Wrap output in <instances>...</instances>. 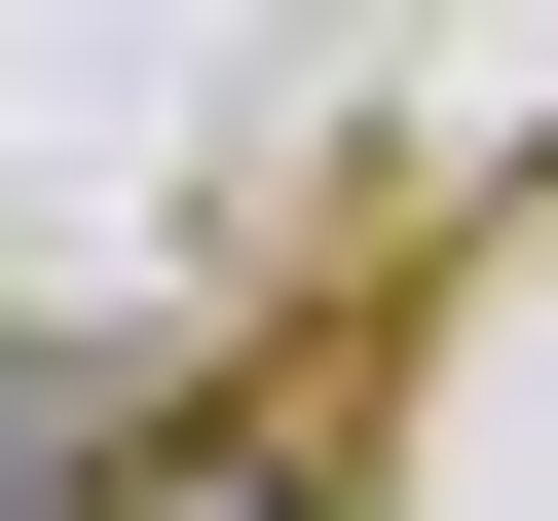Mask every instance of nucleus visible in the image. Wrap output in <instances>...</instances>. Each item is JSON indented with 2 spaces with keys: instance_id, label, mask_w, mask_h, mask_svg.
Returning <instances> with one entry per match:
<instances>
[{
  "instance_id": "nucleus-1",
  "label": "nucleus",
  "mask_w": 558,
  "mask_h": 521,
  "mask_svg": "<svg viewBox=\"0 0 558 521\" xmlns=\"http://www.w3.org/2000/svg\"><path fill=\"white\" fill-rule=\"evenodd\" d=\"M75 521H299V484H223V447H75Z\"/></svg>"
}]
</instances>
